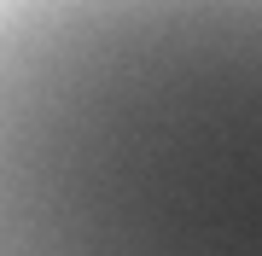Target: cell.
Segmentation results:
<instances>
[{
	"mask_svg": "<svg viewBox=\"0 0 262 256\" xmlns=\"http://www.w3.org/2000/svg\"><path fill=\"white\" fill-rule=\"evenodd\" d=\"M0 256H262V0H0Z\"/></svg>",
	"mask_w": 262,
	"mask_h": 256,
	"instance_id": "6da1fadb",
	"label": "cell"
}]
</instances>
